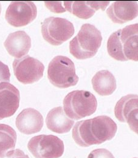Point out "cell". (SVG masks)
<instances>
[{
  "mask_svg": "<svg viewBox=\"0 0 138 158\" xmlns=\"http://www.w3.org/2000/svg\"><path fill=\"white\" fill-rule=\"evenodd\" d=\"M7 158H29V156L26 155L22 150L20 149L14 150L10 152L7 156Z\"/></svg>",
  "mask_w": 138,
  "mask_h": 158,
  "instance_id": "22",
  "label": "cell"
},
{
  "mask_svg": "<svg viewBox=\"0 0 138 158\" xmlns=\"http://www.w3.org/2000/svg\"><path fill=\"white\" fill-rule=\"evenodd\" d=\"M43 118L39 111L29 108L23 110L16 118V127L23 134L30 135L40 132L43 127Z\"/></svg>",
  "mask_w": 138,
  "mask_h": 158,
  "instance_id": "12",
  "label": "cell"
},
{
  "mask_svg": "<svg viewBox=\"0 0 138 158\" xmlns=\"http://www.w3.org/2000/svg\"><path fill=\"white\" fill-rule=\"evenodd\" d=\"M4 45L11 56L20 59L29 52L31 48V39L26 32L18 31L8 35Z\"/></svg>",
  "mask_w": 138,
  "mask_h": 158,
  "instance_id": "14",
  "label": "cell"
},
{
  "mask_svg": "<svg viewBox=\"0 0 138 158\" xmlns=\"http://www.w3.org/2000/svg\"><path fill=\"white\" fill-rule=\"evenodd\" d=\"M50 82L59 88L75 86L79 81L74 62L63 56H56L51 61L48 69Z\"/></svg>",
  "mask_w": 138,
  "mask_h": 158,
  "instance_id": "5",
  "label": "cell"
},
{
  "mask_svg": "<svg viewBox=\"0 0 138 158\" xmlns=\"http://www.w3.org/2000/svg\"><path fill=\"white\" fill-rule=\"evenodd\" d=\"M13 69L17 80L27 85L38 81L43 77L44 66L39 60L26 56L14 60Z\"/></svg>",
  "mask_w": 138,
  "mask_h": 158,
  "instance_id": "8",
  "label": "cell"
},
{
  "mask_svg": "<svg viewBox=\"0 0 138 158\" xmlns=\"http://www.w3.org/2000/svg\"><path fill=\"white\" fill-rule=\"evenodd\" d=\"M1 3H0V14H1Z\"/></svg>",
  "mask_w": 138,
  "mask_h": 158,
  "instance_id": "23",
  "label": "cell"
},
{
  "mask_svg": "<svg viewBox=\"0 0 138 158\" xmlns=\"http://www.w3.org/2000/svg\"><path fill=\"white\" fill-rule=\"evenodd\" d=\"M27 148L36 158H59L64 153V143L56 136L41 135L31 139Z\"/></svg>",
  "mask_w": 138,
  "mask_h": 158,
  "instance_id": "7",
  "label": "cell"
},
{
  "mask_svg": "<svg viewBox=\"0 0 138 158\" xmlns=\"http://www.w3.org/2000/svg\"><path fill=\"white\" fill-rule=\"evenodd\" d=\"M44 4L48 9L54 13H63L66 11L61 1H44Z\"/></svg>",
  "mask_w": 138,
  "mask_h": 158,
  "instance_id": "20",
  "label": "cell"
},
{
  "mask_svg": "<svg viewBox=\"0 0 138 158\" xmlns=\"http://www.w3.org/2000/svg\"><path fill=\"white\" fill-rule=\"evenodd\" d=\"M107 50L109 55L116 60L138 61V23L113 32L108 40Z\"/></svg>",
  "mask_w": 138,
  "mask_h": 158,
  "instance_id": "2",
  "label": "cell"
},
{
  "mask_svg": "<svg viewBox=\"0 0 138 158\" xmlns=\"http://www.w3.org/2000/svg\"><path fill=\"white\" fill-rule=\"evenodd\" d=\"M88 158H115L109 150L105 148H99L93 150Z\"/></svg>",
  "mask_w": 138,
  "mask_h": 158,
  "instance_id": "19",
  "label": "cell"
},
{
  "mask_svg": "<svg viewBox=\"0 0 138 158\" xmlns=\"http://www.w3.org/2000/svg\"><path fill=\"white\" fill-rule=\"evenodd\" d=\"M37 15V7L33 2L12 1L6 10L5 18L9 24L19 27L32 22Z\"/></svg>",
  "mask_w": 138,
  "mask_h": 158,
  "instance_id": "9",
  "label": "cell"
},
{
  "mask_svg": "<svg viewBox=\"0 0 138 158\" xmlns=\"http://www.w3.org/2000/svg\"><path fill=\"white\" fill-rule=\"evenodd\" d=\"M138 97L128 94L122 97L115 107V114L119 121L127 123L130 129L138 134Z\"/></svg>",
  "mask_w": 138,
  "mask_h": 158,
  "instance_id": "10",
  "label": "cell"
},
{
  "mask_svg": "<svg viewBox=\"0 0 138 158\" xmlns=\"http://www.w3.org/2000/svg\"><path fill=\"white\" fill-rule=\"evenodd\" d=\"M110 1H63L66 10L82 19L92 17L95 12L101 9L105 10Z\"/></svg>",
  "mask_w": 138,
  "mask_h": 158,
  "instance_id": "15",
  "label": "cell"
},
{
  "mask_svg": "<svg viewBox=\"0 0 138 158\" xmlns=\"http://www.w3.org/2000/svg\"><path fill=\"white\" fill-rule=\"evenodd\" d=\"M75 32L74 25L65 19L50 17L41 24L43 39L54 46H59L71 39Z\"/></svg>",
  "mask_w": 138,
  "mask_h": 158,
  "instance_id": "6",
  "label": "cell"
},
{
  "mask_svg": "<svg viewBox=\"0 0 138 158\" xmlns=\"http://www.w3.org/2000/svg\"><path fill=\"white\" fill-rule=\"evenodd\" d=\"M17 133L10 126L0 123V158L7 157L14 150L17 142Z\"/></svg>",
  "mask_w": 138,
  "mask_h": 158,
  "instance_id": "18",
  "label": "cell"
},
{
  "mask_svg": "<svg viewBox=\"0 0 138 158\" xmlns=\"http://www.w3.org/2000/svg\"><path fill=\"white\" fill-rule=\"evenodd\" d=\"M107 14L115 23L123 24L137 17V1H115L107 9Z\"/></svg>",
  "mask_w": 138,
  "mask_h": 158,
  "instance_id": "13",
  "label": "cell"
},
{
  "mask_svg": "<svg viewBox=\"0 0 138 158\" xmlns=\"http://www.w3.org/2000/svg\"><path fill=\"white\" fill-rule=\"evenodd\" d=\"M102 41L101 32L95 26L84 24L77 35L69 42L70 53L77 59L92 58L98 51Z\"/></svg>",
  "mask_w": 138,
  "mask_h": 158,
  "instance_id": "3",
  "label": "cell"
},
{
  "mask_svg": "<svg viewBox=\"0 0 138 158\" xmlns=\"http://www.w3.org/2000/svg\"><path fill=\"white\" fill-rule=\"evenodd\" d=\"M46 123L51 131L58 134H64L70 131L74 121L66 116L61 106H58L49 111L46 118Z\"/></svg>",
  "mask_w": 138,
  "mask_h": 158,
  "instance_id": "16",
  "label": "cell"
},
{
  "mask_svg": "<svg viewBox=\"0 0 138 158\" xmlns=\"http://www.w3.org/2000/svg\"><path fill=\"white\" fill-rule=\"evenodd\" d=\"M118 126L108 116H99L77 122L72 132L75 142L82 147L99 145L115 136Z\"/></svg>",
  "mask_w": 138,
  "mask_h": 158,
  "instance_id": "1",
  "label": "cell"
},
{
  "mask_svg": "<svg viewBox=\"0 0 138 158\" xmlns=\"http://www.w3.org/2000/svg\"><path fill=\"white\" fill-rule=\"evenodd\" d=\"M92 85L94 90L102 96H110L116 89V80L108 70L99 71L93 77Z\"/></svg>",
  "mask_w": 138,
  "mask_h": 158,
  "instance_id": "17",
  "label": "cell"
},
{
  "mask_svg": "<svg viewBox=\"0 0 138 158\" xmlns=\"http://www.w3.org/2000/svg\"><path fill=\"white\" fill-rule=\"evenodd\" d=\"M98 101L93 94L84 90H76L68 93L63 100V110L71 119L79 120L94 114Z\"/></svg>",
  "mask_w": 138,
  "mask_h": 158,
  "instance_id": "4",
  "label": "cell"
},
{
  "mask_svg": "<svg viewBox=\"0 0 138 158\" xmlns=\"http://www.w3.org/2000/svg\"></svg>",
  "mask_w": 138,
  "mask_h": 158,
  "instance_id": "24",
  "label": "cell"
},
{
  "mask_svg": "<svg viewBox=\"0 0 138 158\" xmlns=\"http://www.w3.org/2000/svg\"><path fill=\"white\" fill-rule=\"evenodd\" d=\"M19 90L8 82L0 83V120L12 116L20 105Z\"/></svg>",
  "mask_w": 138,
  "mask_h": 158,
  "instance_id": "11",
  "label": "cell"
},
{
  "mask_svg": "<svg viewBox=\"0 0 138 158\" xmlns=\"http://www.w3.org/2000/svg\"><path fill=\"white\" fill-rule=\"evenodd\" d=\"M10 73L7 65L0 61V83L2 82H9Z\"/></svg>",
  "mask_w": 138,
  "mask_h": 158,
  "instance_id": "21",
  "label": "cell"
}]
</instances>
